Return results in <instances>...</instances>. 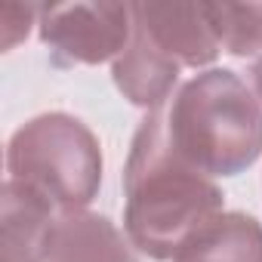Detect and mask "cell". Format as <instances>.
<instances>
[{"label":"cell","instance_id":"cell-7","mask_svg":"<svg viewBox=\"0 0 262 262\" xmlns=\"http://www.w3.org/2000/svg\"><path fill=\"white\" fill-rule=\"evenodd\" d=\"M179 68L182 65L173 56H167L151 40V34L136 22L126 50L111 65V77H114V86L123 93V99H129L133 105H139L151 114V111H161L164 102L173 96Z\"/></svg>","mask_w":262,"mask_h":262},{"label":"cell","instance_id":"cell-5","mask_svg":"<svg viewBox=\"0 0 262 262\" xmlns=\"http://www.w3.org/2000/svg\"><path fill=\"white\" fill-rule=\"evenodd\" d=\"M43 262H139L136 247L108 216L59 210Z\"/></svg>","mask_w":262,"mask_h":262},{"label":"cell","instance_id":"cell-10","mask_svg":"<svg viewBox=\"0 0 262 262\" xmlns=\"http://www.w3.org/2000/svg\"><path fill=\"white\" fill-rule=\"evenodd\" d=\"M219 50L231 56L262 53V4H201Z\"/></svg>","mask_w":262,"mask_h":262},{"label":"cell","instance_id":"cell-9","mask_svg":"<svg viewBox=\"0 0 262 262\" xmlns=\"http://www.w3.org/2000/svg\"><path fill=\"white\" fill-rule=\"evenodd\" d=\"M173 262H262V225L247 213H216L173 256Z\"/></svg>","mask_w":262,"mask_h":262},{"label":"cell","instance_id":"cell-8","mask_svg":"<svg viewBox=\"0 0 262 262\" xmlns=\"http://www.w3.org/2000/svg\"><path fill=\"white\" fill-rule=\"evenodd\" d=\"M4 216H0V247L4 262H43L50 231L56 222V204L37 188L7 179L4 182Z\"/></svg>","mask_w":262,"mask_h":262},{"label":"cell","instance_id":"cell-2","mask_svg":"<svg viewBox=\"0 0 262 262\" xmlns=\"http://www.w3.org/2000/svg\"><path fill=\"white\" fill-rule=\"evenodd\" d=\"M164 123L173 151L210 179L237 176L262 155V102L228 68L182 83Z\"/></svg>","mask_w":262,"mask_h":262},{"label":"cell","instance_id":"cell-1","mask_svg":"<svg viewBox=\"0 0 262 262\" xmlns=\"http://www.w3.org/2000/svg\"><path fill=\"white\" fill-rule=\"evenodd\" d=\"M123 194L126 237L158 262H173L182 244L222 213V188L173 151L161 111H151L133 136Z\"/></svg>","mask_w":262,"mask_h":262},{"label":"cell","instance_id":"cell-11","mask_svg":"<svg viewBox=\"0 0 262 262\" xmlns=\"http://www.w3.org/2000/svg\"><path fill=\"white\" fill-rule=\"evenodd\" d=\"M250 77H253V90H256V99L262 102V56L256 59V65H253V71H250Z\"/></svg>","mask_w":262,"mask_h":262},{"label":"cell","instance_id":"cell-6","mask_svg":"<svg viewBox=\"0 0 262 262\" xmlns=\"http://www.w3.org/2000/svg\"><path fill=\"white\" fill-rule=\"evenodd\" d=\"M133 16L179 65L204 68L219 56V43L201 4H133Z\"/></svg>","mask_w":262,"mask_h":262},{"label":"cell","instance_id":"cell-3","mask_svg":"<svg viewBox=\"0 0 262 262\" xmlns=\"http://www.w3.org/2000/svg\"><path fill=\"white\" fill-rule=\"evenodd\" d=\"M7 170L10 179L37 188L59 210H86L102 185V148L83 120L50 111L13 133Z\"/></svg>","mask_w":262,"mask_h":262},{"label":"cell","instance_id":"cell-4","mask_svg":"<svg viewBox=\"0 0 262 262\" xmlns=\"http://www.w3.org/2000/svg\"><path fill=\"white\" fill-rule=\"evenodd\" d=\"M133 4H56L40 7V40L71 65L117 59L133 37Z\"/></svg>","mask_w":262,"mask_h":262}]
</instances>
